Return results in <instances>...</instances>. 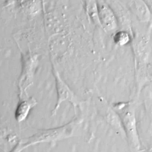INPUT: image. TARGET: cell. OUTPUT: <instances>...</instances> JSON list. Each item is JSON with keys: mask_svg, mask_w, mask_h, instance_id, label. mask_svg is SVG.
I'll return each mask as SVG.
<instances>
[{"mask_svg": "<svg viewBox=\"0 0 152 152\" xmlns=\"http://www.w3.org/2000/svg\"><path fill=\"white\" fill-rule=\"evenodd\" d=\"M54 75L55 77L56 85L58 102L56 104L54 110L53 111V113H56V111L59 107L60 104L65 100H68L70 101V102L72 103L74 105H77L78 102L72 91L69 89L66 83L61 79L59 73L56 70H54Z\"/></svg>", "mask_w": 152, "mask_h": 152, "instance_id": "obj_1", "label": "cell"}, {"mask_svg": "<svg viewBox=\"0 0 152 152\" xmlns=\"http://www.w3.org/2000/svg\"><path fill=\"white\" fill-rule=\"evenodd\" d=\"M100 26L106 31H112L118 27V21L114 12L107 4H104L99 8Z\"/></svg>", "mask_w": 152, "mask_h": 152, "instance_id": "obj_2", "label": "cell"}, {"mask_svg": "<svg viewBox=\"0 0 152 152\" xmlns=\"http://www.w3.org/2000/svg\"><path fill=\"white\" fill-rule=\"evenodd\" d=\"M150 35L147 33L138 38L134 42L135 56L139 64H144L148 61L150 50Z\"/></svg>", "mask_w": 152, "mask_h": 152, "instance_id": "obj_3", "label": "cell"}, {"mask_svg": "<svg viewBox=\"0 0 152 152\" xmlns=\"http://www.w3.org/2000/svg\"><path fill=\"white\" fill-rule=\"evenodd\" d=\"M132 9L138 18L143 22H148L151 18L150 8L144 0H132Z\"/></svg>", "mask_w": 152, "mask_h": 152, "instance_id": "obj_4", "label": "cell"}, {"mask_svg": "<svg viewBox=\"0 0 152 152\" xmlns=\"http://www.w3.org/2000/svg\"><path fill=\"white\" fill-rule=\"evenodd\" d=\"M34 100H26L18 105L15 112V118L18 122L23 121L27 117L30 109L34 106Z\"/></svg>", "mask_w": 152, "mask_h": 152, "instance_id": "obj_5", "label": "cell"}, {"mask_svg": "<svg viewBox=\"0 0 152 152\" xmlns=\"http://www.w3.org/2000/svg\"><path fill=\"white\" fill-rule=\"evenodd\" d=\"M87 11L91 20L97 24H100L99 18V8L95 0H88L87 3Z\"/></svg>", "mask_w": 152, "mask_h": 152, "instance_id": "obj_6", "label": "cell"}, {"mask_svg": "<svg viewBox=\"0 0 152 152\" xmlns=\"http://www.w3.org/2000/svg\"><path fill=\"white\" fill-rule=\"evenodd\" d=\"M114 42L119 46L127 45L131 41V36L126 31H119L115 33L113 37Z\"/></svg>", "mask_w": 152, "mask_h": 152, "instance_id": "obj_7", "label": "cell"}]
</instances>
